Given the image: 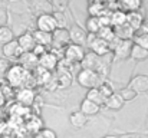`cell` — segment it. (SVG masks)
<instances>
[{
    "instance_id": "obj_1",
    "label": "cell",
    "mask_w": 148,
    "mask_h": 138,
    "mask_svg": "<svg viewBox=\"0 0 148 138\" xmlns=\"http://www.w3.org/2000/svg\"><path fill=\"white\" fill-rule=\"evenodd\" d=\"M4 78H6V84L10 85L14 89V88L26 87L27 81L32 78V73L27 72L25 68H22L19 63H14V65H10V68H9Z\"/></svg>"
},
{
    "instance_id": "obj_2",
    "label": "cell",
    "mask_w": 148,
    "mask_h": 138,
    "mask_svg": "<svg viewBox=\"0 0 148 138\" xmlns=\"http://www.w3.org/2000/svg\"><path fill=\"white\" fill-rule=\"evenodd\" d=\"M76 81L81 87H84L86 89L98 88L102 84V78L95 71H89V69H81L76 75Z\"/></svg>"
},
{
    "instance_id": "obj_3",
    "label": "cell",
    "mask_w": 148,
    "mask_h": 138,
    "mask_svg": "<svg viewBox=\"0 0 148 138\" xmlns=\"http://www.w3.org/2000/svg\"><path fill=\"white\" fill-rule=\"evenodd\" d=\"M85 49L84 46H78V45H73V43H69L63 49V59L72 62V63H79L84 56H85Z\"/></svg>"
},
{
    "instance_id": "obj_4",
    "label": "cell",
    "mask_w": 148,
    "mask_h": 138,
    "mask_svg": "<svg viewBox=\"0 0 148 138\" xmlns=\"http://www.w3.org/2000/svg\"><path fill=\"white\" fill-rule=\"evenodd\" d=\"M14 98H16L17 104L30 108V106L35 104L36 93H35V91H33L30 87H23V88H19L17 91L14 92Z\"/></svg>"
},
{
    "instance_id": "obj_5",
    "label": "cell",
    "mask_w": 148,
    "mask_h": 138,
    "mask_svg": "<svg viewBox=\"0 0 148 138\" xmlns=\"http://www.w3.org/2000/svg\"><path fill=\"white\" fill-rule=\"evenodd\" d=\"M71 43V39H69V32L68 29H56L53 30L52 33V49H59V50H63L66 46Z\"/></svg>"
},
{
    "instance_id": "obj_6",
    "label": "cell",
    "mask_w": 148,
    "mask_h": 138,
    "mask_svg": "<svg viewBox=\"0 0 148 138\" xmlns=\"http://www.w3.org/2000/svg\"><path fill=\"white\" fill-rule=\"evenodd\" d=\"M36 26H38L36 30L46 32V33H53V30L58 29L56 22H55V17H53L52 13L50 14H39V17L36 20Z\"/></svg>"
},
{
    "instance_id": "obj_7",
    "label": "cell",
    "mask_w": 148,
    "mask_h": 138,
    "mask_svg": "<svg viewBox=\"0 0 148 138\" xmlns=\"http://www.w3.org/2000/svg\"><path fill=\"white\" fill-rule=\"evenodd\" d=\"M1 50H3V55H4V58L10 62V60H19V58L22 56V49L19 47V43H17V41L16 39H13L12 42H9V43H6V45H3L1 47Z\"/></svg>"
},
{
    "instance_id": "obj_8",
    "label": "cell",
    "mask_w": 148,
    "mask_h": 138,
    "mask_svg": "<svg viewBox=\"0 0 148 138\" xmlns=\"http://www.w3.org/2000/svg\"><path fill=\"white\" fill-rule=\"evenodd\" d=\"M69 39H71V43L73 45H78V46H84L86 45V36L88 33L78 25H73L69 30Z\"/></svg>"
},
{
    "instance_id": "obj_9",
    "label": "cell",
    "mask_w": 148,
    "mask_h": 138,
    "mask_svg": "<svg viewBox=\"0 0 148 138\" xmlns=\"http://www.w3.org/2000/svg\"><path fill=\"white\" fill-rule=\"evenodd\" d=\"M19 65L22 68H25L27 72H33L38 66H39V58H36L32 52H25L22 53V56L19 58Z\"/></svg>"
},
{
    "instance_id": "obj_10",
    "label": "cell",
    "mask_w": 148,
    "mask_h": 138,
    "mask_svg": "<svg viewBox=\"0 0 148 138\" xmlns=\"http://www.w3.org/2000/svg\"><path fill=\"white\" fill-rule=\"evenodd\" d=\"M128 88L132 89L137 95L143 93V92H148V75H137V76H134L130 81Z\"/></svg>"
},
{
    "instance_id": "obj_11",
    "label": "cell",
    "mask_w": 148,
    "mask_h": 138,
    "mask_svg": "<svg viewBox=\"0 0 148 138\" xmlns=\"http://www.w3.org/2000/svg\"><path fill=\"white\" fill-rule=\"evenodd\" d=\"M79 65H81V69H89V71L97 72L99 65H101V58L97 56L95 53H92V52H88V53H85V56L79 62Z\"/></svg>"
},
{
    "instance_id": "obj_12",
    "label": "cell",
    "mask_w": 148,
    "mask_h": 138,
    "mask_svg": "<svg viewBox=\"0 0 148 138\" xmlns=\"http://www.w3.org/2000/svg\"><path fill=\"white\" fill-rule=\"evenodd\" d=\"M58 62H59V59L49 50L39 58V66L42 69L48 71V72H52V71H55L58 68Z\"/></svg>"
},
{
    "instance_id": "obj_13",
    "label": "cell",
    "mask_w": 148,
    "mask_h": 138,
    "mask_svg": "<svg viewBox=\"0 0 148 138\" xmlns=\"http://www.w3.org/2000/svg\"><path fill=\"white\" fill-rule=\"evenodd\" d=\"M88 46L91 47V52L95 53V55L99 56V58H103V56H106V55L111 52L109 43L105 42V41H102V39H99V38H95Z\"/></svg>"
},
{
    "instance_id": "obj_14",
    "label": "cell",
    "mask_w": 148,
    "mask_h": 138,
    "mask_svg": "<svg viewBox=\"0 0 148 138\" xmlns=\"http://www.w3.org/2000/svg\"><path fill=\"white\" fill-rule=\"evenodd\" d=\"M131 47H132V41H119L115 45L112 52H114L116 59H125V58L130 56Z\"/></svg>"
},
{
    "instance_id": "obj_15",
    "label": "cell",
    "mask_w": 148,
    "mask_h": 138,
    "mask_svg": "<svg viewBox=\"0 0 148 138\" xmlns=\"http://www.w3.org/2000/svg\"><path fill=\"white\" fill-rule=\"evenodd\" d=\"M17 41V43H19V47L22 49V52L25 53V52H32L33 50V47L36 46V42H35V39H33V36H32V33H23V35H20L19 36V39H16Z\"/></svg>"
},
{
    "instance_id": "obj_16",
    "label": "cell",
    "mask_w": 148,
    "mask_h": 138,
    "mask_svg": "<svg viewBox=\"0 0 148 138\" xmlns=\"http://www.w3.org/2000/svg\"><path fill=\"white\" fill-rule=\"evenodd\" d=\"M143 22H144V16H143L140 12H130V13H127V22H125V23H127L134 32H137V30L141 27Z\"/></svg>"
},
{
    "instance_id": "obj_17",
    "label": "cell",
    "mask_w": 148,
    "mask_h": 138,
    "mask_svg": "<svg viewBox=\"0 0 148 138\" xmlns=\"http://www.w3.org/2000/svg\"><path fill=\"white\" fill-rule=\"evenodd\" d=\"M112 29H114L115 38L119 41H132V38H134V30L127 23L122 26H118V27H112Z\"/></svg>"
},
{
    "instance_id": "obj_18",
    "label": "cell",
    "mask_w": 148,
    "mask_h": 138,
    "mask_svg": "<svg viewBox=\"0 0 148 138\" xmlns=\"http://www.w3.org/2000/svg\"><path fill=\"white\" fill-rule=\"evenodd\" d=\"M143 6V3L140 0H122L118 3V9L125 12V13H130V12H138L140 7Z\"/></svg>"
},
{
    "instance_id": "obj_19",
    "label": "cell",
    "mask_w": 148,
    "mask_h": 138,
    "mask_svg": "<svg viewBox=\"0 0 148 138\" xmlns=\"http://www.w3.org/2000/svg\"><path fill=\"white\" fill-rule=\"evenodd\" d=\"M32 36L36 42V45H40V46H48L52 45V33H46V32H40V30H35L32 32Z\"/></svg>"
},
{
    "instance_id": "obj_20",
    "label": "cell",
    "mask_w": 148,
    "mask_h": 138,
    "mask_svg": "<svg viewBox=\"0 0 148 138\" xmlns=\"http://www.w3.org/2000/svg\"><path fill=\"white\" fill-rule=\"evenodd\" d=\"M32 76H33V79H35L38 84H42V85H45V84H48L49 81H52V72H48V71L42 69L40 66H38V68L32 72Z\"/></svg>"
},
{
    "instance_id": "obj_21",
    "label": "cell",
    "mask_w": 148,
    "mask_h": 138,
    "mask_svg": "<svg viewBox=\"0 0 148 138\" xmlns=\"http://www.w3.org/2000/svg\"><path fill=\"white\" fill-rule=\"evenodd\" d=\"M99 109H101V106H98L97 104H94V102H91L89 99H84L82 102H81V112L85 115V117H89V115H97L99 112Z\"/></svg>"
},
{
    "instance_id": "obj_22",
    "label": "cell",
    "mask_w": 148,
    "mask_h": 138,
    "mask_svg": "<svg viewBox=\"0 0 148 138\" xmlns=\"http://www.w3.org/2000/svg\"><path fill=\"white\" fill-rule=\"evenodd\" d=\"M55 82L59 88H69L71 84H72V75L71 72H63V71H58L56 73V78H55Z\"/></svg>"
},
{
    "instance_id": "obj_23",
    "label": "cell",
    "mask_w": 148,
    "mask_h": 138,
    "mask_svg": "<svg viewBox=\"0 0 148 138\" xmlns=\"http://www.w3.org/2000/svg\"><path fill=\"white\" fill-rule=\"evenodd\" d=\"M108 109H112V111H119L122 106H124V101L122 98L118 95V93H112L109 98L105 99V104H103Z\"/></svg>"
},
{
    "instance_id": "obj_24",
    "label": "cell",
    "mask_w": 148,
    "mask_h": 138,
    "mask_svg": "<svg viewBox=\"0 0 148 138\" xmlns=\"http://www.w3.org/2000/svg\"><path fill=\"white\" fill-rule=\"evenodd\" d=\"M69 121H71L72 127H75V128H82V127L86 125L88 117H85L81 111H76V112H72V114H71Z\"/></svg>"
},
{
    "instance_id": "obj_25",
    "label": "cell",
    "mask_w": 148,
    "mask_h": 138,
    "mask_svg": "<svg viewBox=\"0 0 148 138\" xmlns=\"http://www.w3.org/2000/svg\"><path fill=\"white\" fill-rule=\"evenodd\" d=\"M127 22V13L122 12V10H115L111 13V26L112 27H118V26H122L125 25Z\"/></svg>"
},
{
    "instance_id": "obj_26",
    "label": "cell",
    "mask_w": 148,
    "mask_h": 138,
    "mask_svg": "<svg viewBox=\"0 0 148 138\" xmlns=\"http://www.w3.org/2000/svg\"><path fill=\"white\" fill-rule=\"evenodd\" d=\"M105 9H106V3H103V1H92L88 4V13L92 17H98Z\"/></svg>"
},
{
    "instance_id": "obj_27",
    "label": "cell",
    "mask_w": 148,
    "mask_h": 138,
    "mask_svg": "<svg viewBox=\"0 0 148 138\" xmlns=\"http://www.w3.org/2000/svg\"><path fill=\"white\" fill-rule=\"evenodd\" d=\"M130 56L135 60H145L148 59V50L143 49L141 46L132 43V47H131V52H130Z\"/></svg>"
},
{
    "instance_id": "obj_28",
    "label": "cell",
    "mask_w": 148,
    "mask_h": 138,
    "mask_svg": "<svg viewBox=\"0 0 148 138\" xmlns=\"http://www.w3.org/2000/svg\"><path fill=\"white\" fill-rule=\"evenodd\" d=\"M86 99H89L91 102L97 104L98 106L105 104V98L102 96V93L98 91V88H92V89H88L86 92Z\"/></svg>"
},
{
    "instance_id": "obj_29",
    "label": "cell",
    "mask_w": 148,
    "mask_h": 138,
    "mask_svg": "<svg viewBox=\"0 0 148 138\" xmlns=\"http://www.w3.org/2000/svg\"><path fill=\"white\" fill-rule=\"evenodd\" d=\"M26 128H27V131H30V133H35V134H38V133H40V130H42V127H43V122H42V119L39 118V117H30V119H27V122H26Z\"/></svg>"
},
{
    "instance_id": "obj_30",
    "label": "cell",
    "mask_w": 148,
    "mask_h": 138,
    "mask_svg": "<svg viewBox=\"0 0 148 138\" xmlns=\"http://www.w3.org/2000/svg\"><path fill=\"white\" fill-rule=\"evenodd\" d=\"M97 38L99 39H102V41H105V42H108V43H111L114 39H115V33H114V29L111 27V26H106V27H101L99 29V32L97 33Z\"/></svg>"
},
{
    "instance_id": "obj_31",
    "label": "cell",
    "mask_w": 148,
    "mask_h": 138,
    "mask_svg": "<svg viewBox=\"0 0 148 138\" xmlns=\"http://www.w3.org/2000/svg\"><path fill=\"white\" fill-rule=\"evenodd\" d=\"M14 39V35H13V30L9 27V26H1L0 27V45H6L9 42H12Z\"/></svg>"
},
{
    "instance_id": "obj_32",
    "label": "cell",
    "mask_w": 148,
    "mask_h": 138,
    "mask_svg": "<svg viewBox=\"0 0 148 138\" xmlns=\"http://www.w3.org/2000/svg\"><path fill=\"white\" fill-rule=\"evenodd\" d=\"M101 27H102V26H101V23H99L98 17H92V16H89V17L86 19V30H85V32L92 33V35H97Z\"/></svg>"
},
{
    "instance_id": "obj_33",
    "label": "cell",
    "mask_w": 148,
    "mask_h": 138,
    "mask_svg": "<svg viewBox=\"0 0 148 138\" xmlns=\"http://www.w3.org/2000/svg\"><path fill=\"white\" fill-rule=\"evenodd\" d=\"M33 7L36 9V12H40V14H50V12H53V7L49 1H35Z\"/></svg>"
},
{
    "instance_id": "obj_34",
    "label": "cell",
    "mask_w": 148,
    "mask_h": 138,
    "mask_svg": "<svg viewBox=\"0 0 148 138\" xmlns=\"http://www.w3.org/2000/svg\"><path fill=\"white\" fill-rule=\"evenodd\" d=\"M134 42L132 43H135V45L141 46L143 49H145L148 50V35H144V33H135L134 32Z\"/></svg>"
},
{
    "instance_id": "obj_35",
    "label": "cell",
    "mask_w": 148,
    "mask_h": 138,
    "mask_svg": "<svg viewBox=\"0 0 148 138\" xmlns=\"http://www.w3.org/2000/svg\"><path fill=\"white\" fill-rule=\"evenodd\" d=\"M98 91L102 93V96L106 99V98H109L112 93H115L114 92V88H112V85L109 84V82H105V81H102V84L98 87Z\"/></svg>"
},
{
    "instance_id": "obj_36",
    "label": "cell",
    "mask_w": 148,
    "mask_h": 138,
    "mask_svg": "<svg viewBox=\"0 0 148 138\" xmlns=\"http://www.w3.org/2000/svg\"><path fill=\"white\" fill-rule=\"evenodd\" d=\"M52 14H53V17H55V22H56L58 29H65V23H66L65 13H63V12H56V10H53Z\"/></svg>"
},
{
    "instance_id": "obj_37",
    "label": "cell",
    "mask_w": 148,
    "mask_h": 138,
    "mask_svg": "<svg viewBox=\"0 0 148 138\" xmlns=\"http://www.w3.org/2000/svg\"><path fill=\"white\" fill-rule=\"evenodd\" d=\"M118 95L122 98L124 102H125V101H132L134 98H137V93L132 91V89H130L128 87H127V88H122L121 91L118 92Z\"/></svg>"
},
{
    "instance_id": "obj_38",
    "label": "cell",
    "mask_w": 148,
    "mask_h": 138,
    "mask_svg": "<svg viewBox=\"0 0 148 138\" xmlns=\"http://www.w3.org/2000/svg\"><path fill=\"white\" fill-rule=\"evenodd\" d=\"M9 68H10V62L6 58H0V79L6 76Z\"/></svg>"
},
{
    "instance_id": "obj_39",
    "label": "cell",
    "mask_w": 148,
    "mask_h": 138,
    "mask_svg": "<svg viewBox=\"0 0 148 138\" xmlns=\"http://www.w3.org/2000/svg\"><path fill=\"white\" fill-rule=\"evenodd\" d=\"M0 91L3 92V95H4L6 101H7L9 98H13V96H14V89H13L10 85H7V84H3V85H0Z\"/></svg>"
},
{
    "instance_id": "obj_40",
    "label": "cell",
    "mask_w": 148,
    "mask_h": 138,
    "mask_svg": "<svg viewBox=\"0 0 148 138\" xmlns=\"http://www.w3.org/2000/svg\"><path fill=\"white\" fill-rule=\"evenodd\" d=\"M39 135H40V138H58L56 133L53 130H50V128H42Z\"/></svg>"
},
{
    "instance_id": "obj_41",
    "label": "cell",
    "mask_w": 148,
    "mask_h": 138,
    "mask_svg": "<svg viewBox=\"0 0 148 138\" xmlns=\"http://www.w3.org/2000/svg\"><path fill=\"white\" fill-rule=\"evenodd\" d=\"M48 52V49L45 47V46H40V45H36L33 47V50H32V53L36 56V58H40L42 55H45Z\"/></svg>"
},
{
    "instance_id": "obj_42",
    "label": "cell",
    "mask_w": 148,
    "mask_h": 138,
    "mask_svg": "<svg viewBox=\"0 0 148 138\" xmlns=\"http://www.w3.org/2000/svg\"><path fill=\"white\" fill-rule=\"evenodd\" d=\"M50 4H52L53 9H55V7L58 9L56 12H63V9L68 6V1H58V0H55V1H52Z\"/></svg>"
},
{
    "instance_id": "obj_43",
    "label": "cell",
    "mask_w": 148,
    "mask_h": 138,
    "mask_svg": "<svg viewBox=\"0 0 148 138\" xmlns=\"http://www.w3.org/2000/svg\"><path fill=\"white\" fill-rule=\"evenodd\" d=\"M7 130H9V124H7L4 119L0 118V137L6 135V134H7Z\"/></svg>"
},
{
    "instance_id": "obj_44",
    "label": "cell",
    "mask_w": 148,
    "mask_h": 138,
    "mask_svg": "<svg viewBox=\"0 0 148 138\" xmlns=\"http://www.w3.org/2000/svg\"><path fill=\"white\" fill-rule=\"evenodd\" d=\"M135 33H144V35H148V19H144L141 27H140Z\"/></svg>"
},
{
    "instance_id": "obj_45",
    "label": "cell",
    "mask_w": 148,
    "mask_h": 138,
    "mask_svg": "<svg viewBox=\"0 0 148 138\" xmlns=\"http://www.w3.org/2000/svg\"><path fill=\"white\" fill-rule=\"evenodd\" d=\"M6 23H7V13H6V10L0 9V27L6 26Z\"/></svg>"
},
{
    "instance_id": "obj_46",
    "label": "cell",
    "mask_w": 148,
    "mask_h": 138,
    "mask_svg": "<svg viewBox=\"0 0 148 138\" xmlns=\"http://www.w3.org/2000/svg\"><path fill=\"white\" fill-rule=\"evenodd\" d=\"M4 104H6V98H4L3 92L0 91V108H3V106H4Z\"/></svg>"
},
{
    "instance_id": "obj_47",
    "label": "cell",
    "mask_w": 148,
    "mask_h": 138,
    "mask_svg": "<svg viewBox=\"0 0 148 138\" xmlns=\"http://www.w3.org/2000/svg\"><path fill=\"white\" fill-rule=\"evenodd\" d=\"M0 138H14V137L10 135V134H6V135H3V137H0Z\"/></svg>"
},
{
    "instance_id": "obj_48",
    "label": "cell",
    "mask_w": 148,
    "mask_h": 138,
    "mask_svg": "<svg viewBox=\"0 0 148 138\" xmlns=\"http://www.w3.org/2000/svg\"><path fill=\"white\" fill-rule=\"evenodd\" d=\"M103 138H118V137H115V135H106V137H103Z\"/></svg>"
}]
</instances>
